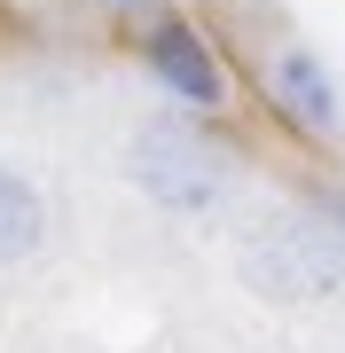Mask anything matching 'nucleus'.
I'll return each instance as SVG.
<instances>
[{"label":"nucleus","instance_id":"obj_5","mask_svg":"<svg viewBox=\"0 0 345 353\" xmlns=\"http://www.w3.org/2000/svg\"><path fill=\"white\" fill-rule=\"evenodd\" d=\"M39 236H48V204H39V189H32L24 173H8V165H0V267L32 259Z\"/></svg>","mask_w":345,"mask_h":353},{"label":"nucleus","instance_id":"obj_2","mask_svg":"<svg viewBox=\"0 0 345 353\" xmlns=\"http://www.w3.org/2000/svg\"><path fill=\"white\" fill-rule=\"evenodd\" d=\"M126 173L134 189L165 212H220L228 204V157L212 150L196 126L180 118H149L134 141H126Z\"/></svg>","mask_w":345,"mask_h":353},{"label":"nucleus","instance_id":"obj_1","mask_svg":"<svg viewBox=\"0 0 345 353\" xmlns=\"http://www.w3.org/2000/svg\"><path fill=\"white\" fill-rule=\"evenodd\" d=\"M243 283L275 306H322L345 290V204L314 196L298 212H282L267 228H251L243 243Z\"/></svg>","mask_w":345,"mask_h":353},{"label":"nucleus","instance_id":"obj_4","mask_svg":"<svg viewBox=\"0 0 345 353\" xmlns=\"http://www.w3.org/2000/svg\"><path fill=\"white\" fill-rule=\"evenodd\" d=\"M149 79H157L165 94L196 102V110H212L220 87H228V79H220V55H212L189 24H180V16H165V24L149 32Z\"/></svg>","mask_w":345,"mask_h":353},{"label":"nucleus","instance_id":"obj_3","mask_svg":"<svg viewBox=\"0 0 345 353\" xmlns=\"http://www.w3.org/2000/svg\"><path fill=\"white\" fill-rule=\"evenodd\" d=\"M267 87H275V102H282V118H298L306 134H337V126H345L337 79H330V63H322L314 48H275Z\"/></svg>","mask_w":345,"mask_h":353}]
</instances>
